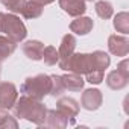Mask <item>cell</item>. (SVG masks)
<instances>
[{"label": "cell", "instance_id": "cell-1", "mask_svg": "<svg viewBox=\"0 0 129 129\" xmlns=\"http://www.w3.org/2000/svg\"><path fill=\"white\" fill-rule=\"evenodd\" d=\"M14 109V117L15 118H23L27 120L37 126H43L47 114V108L41 100H35L29 96H20L12 106Z\"/></svg>", "mask_w": 129, "mask_h": 129}, {"label": "cell", "instance_id": "cell-2", "mask_svg": "<svg viewBox=\"0 0 129 129\" xmlns=\"http://www.w3.org/2000/svg\"><path fill=\"white\" fill-rule=\"evenodd\" d=\"M50 84H52L50 76L41 73V75L26 78L23 85L20 87V91L24 96H29L35 100H43L50 93Z\"/></svg>", "mask_w": 129, "mask_h": 129}, {"label": "cell", "instance_id": "cell-3", "mask_svg": "<svg viewBox=\"0 0 129 129\" xmlns=\"http://www.w3.org/2000/svg\"><path fill=\"white\" fill-rule=\"evenodd\" d=\"M2 32L6 37H9L11 40H14L15 43H21L27 37V29H26L24 23L20 20V17H17L12 12L11 14H3Z\"/></svg>", "mask_w": 129, "mask_h": 129}, {"label": "cell", "instance_id": "cell-4", "mask_svg": "<svg viewBox=\"0 0 129 129\" xmlns=\"http://www.w3.org/2000/svg\"><path fill=\"white\" fill-rule=\"evenodd\" d=\"M64 72H70L75 75H87L93 69V61H91V53H73L66 62L59 66Z\"/></svg>", "mask_w": 129, "mask_h": 129}, {"label": "cell", "instance_id": "cell-5", "mask_svg": "<svg viewBox=\"0 0 129 129\" xmlns=\"http://www.w3.org/2000/svg\"><path fill=\"white\" fill-rule=\"evenodd\" d=\"M18 99V90L12 82H0V106L12 109Z\"/></svg>", "mask_w": 129, "mask_h": 129}, {"label": "cell", "instance_id": "cell-6", "mask_svg": "<svg viewBox=\"0 0 129 129\" xmlns=\"http://www.w3.org/2000/svg\"><path fill=\"white\" fill-rule=\"evenodd\" d=\"M103 103V96L102 91L97 88H88L82 93L81 97V106L87 111H96L102 106Z\"/></svg>", "mask_w": 129, "mask_h": 129}, {"label": "cell", "instance_id": "cell-7", "mask_svg": "<svg viewBox=\"0 0 129 129\" xmlns=\"http://www.w3.org/2000/svg\"><path fill=\"white\" fill-rule=\"evenodd\" d=\"M76 37L73 34H66L61 40V44H59V49H58V66H62L76 50Z\"/></svg>", "mask_w": 129, "mask_h": 129}, {"label": "cell", "instance_id": "cell-8", "mask_svg": "<svg viewBox=\"0 0 129 129\" xmlns=\"http://www.w3.org/2000/svg\"><path fill=\"white\" fill-rule=\"evenodd\" d=\"M108 50L114 56L124 58L129 53V40L123 35H109L108 38Z\"/></svg>", "mask_w": 129, "mask_h": 129}, {"label": "cell", "instance_id": "cell-9", "mask_svg": "<svg viewBox=\"0 0 129 129\" xmlns=\"http://www.w3.org/2000/svg\"><path fill=\"white\" fill-rule=\"evenodd\" d=\"M56 109L64 114L70 123L73 124L75 123V117L79 114V103L73 99V97H59L58 102H56Z\"/></svg>", "mask_w": 129, "mask_h": 129}, {"label": "cell", "instance_id": "cell-10", "mask_svg": "<svg viewBox=\"0 0 129 129\" xmlns=\"http://www.w3.org/2000/svg\"><path fill=\"white\" fill-rule=\"evenodd\" d=\"M59 3V8L72 15V17H79V15H84L85 11H87V3L85 0H58Z\"/></svg>", "mask_w": 129, "mask_h": 129}, {"label": "cell", "instance_id": "cell-11", "mask_svg": "<svg viewBox=\"0 0 129 129\" xmlns=\"http://www.w3.org/2000/svg\"><path fill=\"white\" fill-rule=\"evenodd\" d=\"M69 124H72L70 120L64 114H61L58 109H47L46 120H44L43 126L53 127V129H64V127H67Z\"/></svg>", "mask_w": 129, "mask_h": 129}, {"label": "cell", "instance_id": "cell-12", "mask_svg": "<svg viewBox=\"0 0 129 129\" xmlns=\"http://www.w3.org/2000/svg\"><path fill=\"white\" fill-rule=\"evenodd\" d=\"M94 27V23L90 17H84V15H79V17H75V20L70 23V30L76 35H88Z\"/></svg>", "mask_w": 129, "mask_h": 129}, {"label": "cell", "instance_id": "cell-13", "mask_svg": "<svg viewBox=\"0 0 129 129\" xmlns=\"http://www.w3.org/2000/svg\"><path fill=\"white\" fill-rule=\"evenodd\" d=\"M23 53L32 59V61H41L43 59V50H44V44L38 40H29L21 46Z\"/></svg>", "mask_w": 129, "mask_h": 129}, {"label": "cell", "instance_id": "cell-14", "mask_svg": "<svg viewBox=\"0 0 129 129\" xmlns=\"http://www.w3.org/2000/svg\"><path fill=\"white\" fill-rule=\"evenodd\" d=\"M61 78H62V84H64V87H66V90H69V91H82L84 90L85 81L82 79L81 75H75V73L67 72Z\"/></svg>", "mask_w": 129, "mask_h": 129}, {"label": "cell", "instance_id": "cell-15", "mask_svg": "<svg viewBox=\"0 0 129 129\" xmlns=\"http://www.w3.org/2000/svg\"><path fill=\"white\" fill-rule=\"evenodd\" d=\"M106 85H108V88H111V90H114V91H120V90L126 88V85H127V78L121 76L117 70H112V72H109L108 76H106Z\"/></svg>", "mask_w": 129, "mask_h": 129}, {"label": "cell", "instance_id": "cell-16", "mask_svg": "<svg viewBox=\"0 0 129 129\" xmlns=\"http://www.w3.org/2000/svg\"><path fill=\"white\" fill-rule=\"evenodd\" d=\"M91 61H93V69L94 70H102V72H105L111 64L109 55L103 50H94L91 53Z\"/></svg>", "mask_w": 129, "mask_h": 129}, {"label": "cell", "instance_id": "cell-17", "mask_svg": "<svg viewBox=\"0 0 129 129\" xmlns=\"http://www.w3.org/2000/svg\"><path fill=\"white\" fill-rule=\"evenodd\" d=\"M17 49V43L6 35H0V62L8 59Z\"/></svg>", "mask_w": 129, "mask_h": 129}, {"label": "cell", "instance_id": "cell-18", "mask_svg": "<svg viewBox=\"0 0 129 129\" xmlns=\"http://www.w3.org/2000/svg\"><path fill=\"white\" fill-rule=\"evenodd\" d=\"M43 11H44V6L40 5V3H35L32 0L26 2L23 11H21V15L27 20H35V18H40L43 15Z\"/></svg>", "mask_w": 129, "mask_h": 129}, {"label": "cell", "instance_id": "cell-19", "mask_svg": "<svg viewBox=\"0 0 129 129\" xmlns=\"http://www.w3.org/2000/svg\"><path fill=\"white\" fill-rule=\"evenodd\" d=\"M94 11L96 14L102 18V20H108L114 15V8L112 3L108 2V0H97L96 5H94Z\"/></svg>", "mask_w": 129, "mask_h": 129}, {"label": "cell", "instance_id": "cell-20", "mask_svg": "<svg viewBox=\"0 0 129 129\" xmlns=\"http://www.w3.org/2000/svg\"><path fill=\"white\" fill-rule=\"evenodd\" d=\"M114 29L123 35H127L129 34V14L127 12H118L115 17H114Z\"/></svg>", "mask_w": 129, "mask_h": 129}, {"label": "cell", "instance_id": "cell-21", "mask_svg": "<svg viewBox=\"0 0 129 129\" xmlns=\"http://www.w3.org/2000/svg\"><path fill=\"white\" fill-rule=\"evenodd\" d=\"M50 79H52V84H50V96L53 97H59L64 94L66 91V87L62 84V78L59 75H50Z\"/></svg>", "mask_w": 129, "mask_h": 129}, {"label": "cell", "instance_id": "cell-22", "mask_svg": "<svg viewBox=\"0 0 129 129\" xmlns=\"http://www.w3.org/2000/svg\"><path fill=\"white\" fill-rule=\"evenodd\" d=\"M0 127H3V129H9V127H12V129H17L18 127V123H17V118L15 117H12V115H9L8 114V109H5V108H2L0 106Z\"/></svg>", "mask_w": 129, "mask_h": 129}, {"label": "cell", "instance_id": "cell-23", "mask_svg": "<svg viewBox=\"0 0 129 129\" xmlns=\"http://www.w3.org/2000/svg\"><path fill=\"white\" fill-rule=\"evenodd\" d=\"M0 3L12 14H21L26 5V0H0Z\"/></svg>", "mask_w": 129, "mask_h": 129}, {"label": "cell", "instance_id": "cell-24", "mask_svg": "<svg viewBox=\"0 0 129 129\" xmlns=\"http://www.w3.org/2000/svg\"><path fill=\"white\" fill-rule=\"evenodd\" d=\"M43 59H44V62L47 64V66H55V64H58V50H56V47H53V46H47V47H44V50H43Z\"/></svg>", "mask_w": 129, "mask_h": 129}, {"label": "cell", "instance_id": "cell-25", "mask_svg": "<svg viewBox=\"0 0 129 129\" xmlns=\"http://www.w3.org/2000/svg\"><path fill=\"white\" fill-rule=\"evenodd\" d=\"M87 76V82L93 84V85H99L103 82V78H105V72L102 70H91L90 73L85 75Z\"/></svg>", "mask_w": 129, "mask_h": 129}, {"label": "cell", "instance_id": "cell-26", "mask_svg": "<svg viewBox=\"0 0 129 129\" xmlns=\"http://www.w3.org/2000/svg\"><path fill=\"white\" fill-rule=\"evenodd\" d=\"M117 72L121 75V76H124V78H127L129 79V59H123V61H120L118 64H117Z\"/></svg>", "mask_w": 129, "mask_h": 129}, {"label": "cell", "instance_id": "cell-27", "mask_svg": "<svg viewBox=\"0 0 129 129\" xmlns=\"http://www.w3.org/2000/svg\"><path fill=\"white\" fill-rule=\"evenodd\" d=\"M32 2H35V3H40V5L46 6V5H50V3H53L55 0H32Z\"/></svg>", "mask_w": 129, "mask_h": 129}, {"label": "cell", "instance_id": "cell-28", "mask_svg": "<svg viewBox=\"0 0 129 129\" xmlns=\"http://www.w3.org/2000/svg\"><path fill=\"white\" fill-rule=\"evenodd\" d=\"M2 20H3V12H0V32H2Z\"/></svg>", "mask_w": 129, "mask_h": 129}, {"label": "cell", "instance_id": "cell-29", "mask_svg": "<svg viewBox=\"0 0 129 129\" xmlns=\"http://www.w3.org/2000/svg\"><path fill=\"white\" fill-rule=\"evenodd\" d=\"M85 2H96V0H85Z\"/></svg>", "mask_w": 129, "mask_h": 129}, {"label": "cell", "instance_id": "cell-30", "mask_svg": "<svg viewBox=\"0 0 129 129\" xmlns=\"http://www.w3.org/2000/svg\"><path fill=\"white\" fill-rule=\"evenodd\" d=\"M0 73H2V67H0Z\"/></svg>", "mask_w": 129, "mask_h": 129}]
</instances>
